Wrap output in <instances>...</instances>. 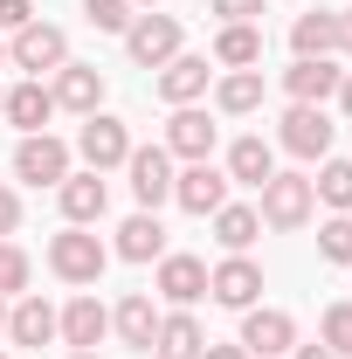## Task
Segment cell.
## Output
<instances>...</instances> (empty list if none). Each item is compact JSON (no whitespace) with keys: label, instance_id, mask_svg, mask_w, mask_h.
<instances>
[{"label":"cell","instance_id":"7c38bea8","mask_svg":"<svg viewBox=\"0 0 352 359\" xmlns=\"http://www.w3.org/2000/svg\"><path fill=\"white\" fill-rule=\"evenodd\" d=\"M173 201L187 215H215V208H228V173H215L208 159H194L187 173H173Z\"/></svg>","mask_w":352,"mask_h":359},{"label":"cell","instance_id":"603a6c76","mask_svg":"<svg viewBox=\"0 0 352 359\" xmlns=\"http://www.w3.org/2000/svg\"><path fill=\"white\" fill-rule=\"evenodd\" d=\"M269 173H276L269 138H235V145H228V180H235V187H263Z\"/></svg>","mask_w":352,"mask_h":359},{"label":"cell","instance_id":"60d3db41","mask_svg":"<svg viewBox=\"0 0 352 359\" xmlns=\"http://www.w3.org/2000/svg\"><path fill=\"white\" fill-rule=\"evenodd\" d=\"M0 332H7V304H0Z\"/></svg>","mask_w":352,"mask_h":359},{"label":"cell","instance_id":"e0dca14e","mask_svg":"<svg viewBox=\"0 0 352 359\" xmlns=\"http://www.w3.org/2000/svg\"><path fill=\"white\" fill-rule=\"evenodd\" d=\"M104 104V69H90V62H62L55 69V111H97Z\"/></svg>","mask_w":352,"mask_h":359},{"label":"cell","instance_id":"9c48e42d","mask_svg":"<svg viewBox=\"0 0 352 359\" xmlns=\"http://www.w3.org/2000/svg\"><path fill=\"white\" fill-rule=\"evenodd\" d=\"M339 83H346V69H339L332 55H297V62L283 69L290 104H325V97H339Z\"/></svg>","mask_w":352,"mask_h":359},{"label":"cell","instance_id":"d4e9b609","mask_svg":"<svg viewBox=\"0 0 352 359\" xmlns=\"http://www.w3.org/2000/svg\"><path fill=\"white\" fill-rule=\"evenodd\" d=\"M215 104L228 111V118H249L256 104H263V69H228L215 83Z\"/></svg>","mask_w":352,"mask_h":359},{"label":"cell","instance_id":"ac0fdd59","mask_svg":"<svg viewBox=\"0 0 352 359\" xmlns=\"http://www.w3.org/2000/svg\"><path fill=\"white\" fill-rule=\"evenodd\" d=\"M166 152H180V159H208V152H215V125H208V111L180 104L173 118H166Z\"/></svg>","mask_w":352,"mask_h":359},{"label":"cell","instance_id":"ab89813d","mask_svg":"<svg viewBox=\"0 0 352 359\" xmlns=\"http://www.w3.org/2000/svg\"><path fill=\"white\" fill-rule=\"evenodd\" d=\"M339 104H346V118H352V69H346V83H339Z\"/></svg>","mask_w":352,"mask_h":359},{"label":"cell","instance_id":"6da1fadb","mask_svg":"<svg viewBox=\"0 0 352 359\" xmlns=\"http://www.w3.org/2000/svg\"><path fill=\"white\" fill-rule=\"evenodd\" d=\"M104 263H111V249H104L90 228H62V235L48 242V269H55L62 283H97Z\"/></svg>","mask_w":352,"mask_h":359},{"label":"cell","instance_id":"277c9868","mask_svg":"<svg viewBox=\"0 0 352 359\" xmlns=\"http://www.w3.org/2000/svg\"><path fill=\"white\" fill-rule=\"evenodd\" d=\"M125 173H132V194L145 215H159V201H173V152L166 145H132Z\"/></svg>","mask_w":352,"mask_h":359},{"label":"cell","instance_id":"30bf717a","mask_svg":"<svg viewBox=\"0 0 352 359\" xmlns=\"http://www.w3.org/2000/svg\"><path fill=\"white\" fill-rule=\"evenodd\" d=\"M21 69H35V76H48V69H62L69 62V35L62 28H48V21H28L21 35H14V48H7Z\"/></svg>","mask_w":352,"mask_h":359},{"label":"cell","instance_id":"7a4b0ae2","mask_svg":"<svg viewBox=\"0 0 352 359\" xmlns=\"http://www.w3.org/2000/svg\"><path fill=\"white\" fill-rule=\"evenodd\" d=\"M311 208H318V194H311L304 173H269L263 180V208H256V215H263L269 228H304Z\"/></svg>","mask_w":352,"mask_h":359},{"label":"cell","instance_id":"b9f144b4","mask_svg":"<svg viewBox=\"0 0 352 359\" xmlns=\"http://www.w3.org/2000/svg\"><path fill=\"white\" fill-rule=\"evenodd\" d=\"M69 359H97V353H69Z\"/></svg>","mask_w":352,"mask_h":359},{"label":"cell","instance_id":"52a82bcc","mask_svg":"<svg viewBox=\"0 0 352 359\" xmlns=\"http://www.w3.org/2000/svg\"><path fill=\"white\" fill-rule=\"evenodd\" d=\"M125 48H132L138 69H159V62L180 55V21L173 14H138L132 28H125Z\"/></svg>","mask_w":352,"mask_h":359},{"label":"cell","instance_id":"8d00e7d4","mask_svg":"<svg viewBox=\"0 0 352 359\" xmlns=\"http://www.w3.org/2000/svg\"><path fill=\"white\" fill-rule=\"evenodd\" d=\"M201 359H249L242 346H201Z\"/></svg>","mask_w":352,"mask_h":359},{"label":"cell","instance_id":"8fae6325","mask_svg":"<svg viewBox=\"0 0 352 359\" xmlns=\"http://www.w3.org/2000/svg\"><path fill=\"white\" fill-rule=\"evenodd\" d=\"M208 297L228 304V311H249V304L263 297V269L249 263V256H228L221 269H208Z\"/></svg>","mask_w":352,"mask_h":359},{"label":"cell","instance_id":"1f68e13d","mask_svg":"<svg viewBox=\"0 0 352 359\" xmlns=\"http://www.w3.org/2000/svg\"><path fill=\"white\" fill-rule=\"evenodd\" d=\"M28 256H21V249H14V242H0V297H14V290H28Z\"/></svg>","mask_w":352,"mask_h":359},{"label":"cell","instance_id":"d590c367","mask_svg":"<svg viewBox=\"0 0 352 359\" xmlns=\"http://www.w3.org/2000/svg\"><path fill=\"white\" fill-rule=\"evenodd\" d=\"M14 228H21V194H14V187H0V242H7Z\"/></svg>","mask_w":352,"mask_h":359},{"label":"cell","instance_id":"d6a6232c","mask_svg":"<svg viewBox=\"0 0 352 359\" xmlns=\"http://www.w3.org/2000/svg\"><path fill=\"white\" fill-rule=\"evenodd\" d=\"M325 346L339 359H352V304H332V311H325Z\"/></svg>","mask_w":352,"mask_h":359},{"label":"cell","instance_id":"ba28073f","mask_svg":"<svg viewBox=\"0 0 352 359\" xmlns=\"http://www.w3.org/2000/svg\"><path fill=\"white\" fill-rule=\"evenodd\" d=\"M290 346H297V318L290 311H256V304L242 311V353L249 359H283Z\"/></svg>","mask_w":352,"mask_h":359},{"label":"cell","instance_id":"f35d334b","mask_svg":"<svg viewBox=\"0 0 352 359\" xmlns=\"http://www.w3.org/2000/svg\"><path fill=\"white\" fill-rule=\"evenodd\" d=\"M339 48L352 55V14H339Z\"/></svg>","mask_w":352,"mask_h":359},{"label":"cell","instance_id":"ee69618b","mask_svg":"<svg viewBox=\"0 0 352 359\" xmlns=\"http://www.w3.org/2000/svg\"><path fill=\"white\" fill-rule=\"evenodd\" d=\"M0 62H7V42H0Z\"/></svg>","mask_w":352,"mask_h":359},{"label":"cell","instance_id":"d6986e66","mask_svg":"<svg viewBox=\"0 0 352 359\" xmlns=\"http://www.w3.org/2000/svg\"><path fill=\"white\" fill-rule=\"evenodd\" d=\"M159 297H166V304L208 297V263H201V256H159Z\"/></svg>","mask_w":352,"mask_h":359},{"label":"cell","instance_id":"bcb514c9","mask_svg":"<svg viewBox=\"0 0 352 359\" xmlns=\"http://www.w3.org/2000/svg\"><path fill=\"white\" fill-rule=\"evenodd\" d=\"M0 359H7V353H0Z\"/></svg>","mask_w":352,"mask_h":359},{"label":"cell","instance_id":"5b68a950","mask_svg":"<svg viewBox=\"0 0 352 359\" xmlns=\"http://www.w3.org/2000/svg\"><path fill=\"white\" fill-rule=\"evenodd\" d=\"M276 138H283V152H297V159H325L332 138H339V125L325 118V104H290Z\"/></svg>","mask_w":352,"mask_h":359},{"label":"cell","instance_id":"f546056e","mask_svg":"<svg viewBox=\"0 0 352 359\" xmlns=\"http://www.w3.org/2000/svg\"><path fill=\"white\" fill-rule=\"evenodd\" d=\"M83 21L97 28V35H125L138 14H132V0H83Z\"/></svg>","mask_w":352,"mask_h":359},{"label":"cell","instance_id":"4dcf8cb0","mask_svg":"<svg viewBox=\"0 0 352 359\" xmlns=\"http://www.w3.org/2000/svg\"><path fill=\"white\" fill-rule=\"evenodd\" d=\"M318 256L325 263H352V222L346 215H332V222L318 228Z\"/></svg>","mask_w":352,"mask_h":359},{"label":"cell","instance_id":"836d02e7","mask_svg":"<svg viewBox=\"0 0 352 359\" xmlns=\"http://www.w3.org/2000/svg\"><path fill=\"white\" fill-rule=\"evenodd\" d=\"M28 21H35V7H28V0H0V28H7V35H21Z\"/></svg>","mask_w":352,"mask_h":359},{"label":"cell","instance_id":"9a60e30c","mask_svg":"<svg viewBox=\"0 0 352 359\" xmlns=\"http://www.w3.org/2000/svg\"><path fill=\"white\" fill-rule=\"evenodd\" d=\"M0 118H7V125H21V132H42L48 118H55V90H48L42 76L14 83V90H7V104H0Z\"/></svg>","mask_w":352,"mask_h":359},{"label":"cell","instance_id":"e575fe53","mask_svg":"<svg viewBox=\"0 0 352 359\" xmlns=\"http://www.w3.org/2000/svg\"><path fill=\"white\" fill-rule=\"evenodd\" d=\"M215 14H221V28H228V21H256L263 0H215Z\"/></svg>","mask_w":352,"mask_h":359},{"label":"cell","instance_id":"484cf974","mask_svg":"<svg viewBox=\"0 0 352 359\" xmlns=\"http://www.w3.org/2000/svg\"><path fill=\"white\" fill-rule=\"evenodd\" d=\"M201 346H208V339H201V325H194L187 311L159 318V339H152V353H159V359H201Z\"/></svg>","mask_w":352,"mask_h":359},{"label":"cell","instance_id":"8992f818","mask_svg":"<svg viewBox=\"0 0 352 359\" xmlns=\"http://www.w3.org/2000/svg\"><path fill=\"white\" fill-rule=\"evenodd\" d=\"M14 173L28 180V187H62L69 180V145L48 138V132H28L14 145Z\"/></svg>","mask_w":352,"mask_h":359},{"label":"cell","instance_id":"f6af8a7d","mask_svg":"<svg viewBox=\"0 0 352 359\" xmlns=\"http://www.w3.org/2000/svg\"><path fill=\"white\" fill-rule=\"evenodd\" d=\"M0 104H7V97H0Z\"/></svg>","mask_w":352,"mask_h":359},{"label":"cell","instance_id":"3957f363","mask_svg":"<svg viewBox=\"0 0 352 359\" xmlns=\"http://www.w3.org/2000/svg\"><path fill=\"white\" fill-rule=\"evenodd\" d=\"M76 152H83L90 173H111V166H125V159H132V132H125V118H104V111H90L83 132H76Z\"/></svg>","mask_w":352,"mask_h":359},{"label":"cell","instance_id":"4316f807","mask_svg":"<svg viewBox=\"0 0 352 359\" xmlns=\"http://www.w3.org/2000/svg\"><path fill=\"white\" fill-rule=\"evenodd\" d=\"M256 235H263V215H256V208H215V242L228 256H242Z\"/></svg>","mask_w":352,"mask_h":359},{"label":"cell","instance_id":"44dd1931","mask_svg":"<svg viewBox=\"0 0 352 359\" xmlns=\"http://www.w3.org/2000/svg\"><path fill=\"white\" fill-rule=\"evenodd\" d=\"M118 256H125V263H159V256H166V228H159V215L138 208L132 222L118 228Z\"/></svg>","mask_w":352,"mask_h":359},{"label":"cell","instance_id":"5bb4252c","mask_svg":"<svg viewBox=\"0 0 352 359\" xmlns=\"http://www.w3.org/2000/svg\"><path fill=\"white\" fill-rule=\"evenodd\" d=\"M55 194H62V215H69V228L104 222V208H111V187H104V173H69Z\"/></svg>","mask_w":352,"mask_h":359},{"label":"cell","instance_id":"f1b7e54d","mask_svg":"<svg viewBox=\"0 0 352 359\" xmlns=\"http://www.w3.org/2000/svg\"><path fill=\"white\" fill-rule=\"evenodd\" d=\"M311 194H318L325 208H339V215H346V208H352V159H325L318 180H311Z\"/></svg>","mask_w":352,"mask_h":359},{"label":"cell","instance_id":"83f0119b","mask_svg":"<svg viewBox=\"0 0 352 359\" xmlns=\"http://www.w3.org/2000/svg\"><path fill=\"white\" fill-rule=\"evenodd\" d=\"M290 48H297V55H332V48H339V14H325V7H318V14H297Z\"/></svg>","mask_w":352,"mask_h":359},{"label":"cell","instance_id":"ffe728a7","mask_svg":"<svg viewBox=\"0 0 352 359\" xmlns=\"http://www.w3.org/2000/svg\"><path fill=\"white\" fill-rule=\"evenodd\" d=\"M111 325H118V339H125L132 353H152V339H159V311H152V297H145V290H132V297L111 311Z\"/></svg>","mask_w":352,"mask_h":359},{"label":"cell","instance_id":"cb8c5ba5","mask_svg":"<svg viewBox=\"0 0 352 359\" xmlns=\"http://www.w3.org/2000/svg\"><path fill=\"white\" fill-rule=\"evenodd\" d=\"M7 339H14V346H48V339H55V311H48L42 297H21V304L7 311Z\"/></svg>","mask_w":352,"mask_h":359},{"label":"cell","instance_id":"7bdbcfd3","mask_svg":"<svg viewBox=\"0 0 352 359\" xmlns=\"http://www.w3.org/2000/svg\"><path fill=\"white\" fill-rule=\"evenodd\" d=\"M132 7H152V0H132Z\"/></svg>","mask_w":352,"mask_h":359},{"label":"cell","instance_id":"74e56055","mask_svg":"<svg viewBox=\"0 0 352 359\" xmlns=\"http://www.w3.org/2000/svg\"><path fill=\"white\" fill-rule=\"evenodd\" d=\"M297 359H339V353H332V346L318 339V346H297Z\"/></svg>","mask_w":352,"mask_h":359},{"label":"cell","instance_id":"2e32d148","mask_svg":"<svg viewBox=\"0 0 352 359\" xmlns=\"http://www.w3.org/2000/svg\"><path fill=\"white\" fill-rule=\"evenodd\" d=\"M208 76H215V69H208V55H173V62H159V97L180 111V104L208 97Z\"/></svg>","mask_w":352,"mask_h":359},{"label":"cell","instance_id":"4fadbf2b","mask_svg":"<svg viewBox=\"0 0 352 359\" xmlns=\"http://www.w3.org/2000/svg\"><path fill=\"white\" fill-rule=\"evenodd\" d=\"M104 332H111V311H104L90 290H83V297H69V311H55V339H69L76 353H97Z\"/></svg>","mask_w":352,"mask_h":359},{"label":"cell","instance_id":"7402d4cb","mask_svg":"<svg viewBox=\"0 0 352 359\" xmlns=\"http://www.w3.org/2000/svg\"><path fill=\"white\" fill-rule=\"evenodd\" d=\"M215 62H228V69H256L263 62V28L256 21H228L215 35Z\"/></svg>","mask_w":352,"mask_h":359}]
</instances>
